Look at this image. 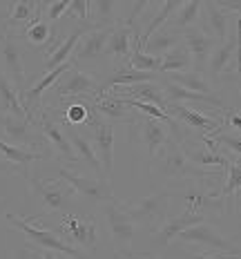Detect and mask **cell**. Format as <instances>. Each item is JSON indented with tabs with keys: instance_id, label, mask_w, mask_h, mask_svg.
<instances>
[{
	"instance_id": "6da1fadb",
	"label": "cell",
	"mask_w": 241,
	"mask_h": 259,
	"mask_svg": "<svg viewBox=\"0 0 241 259\" xmlns=\"http://www.w3.org/2000/svg\"><path fill=\"white\" fill-rule=\"evenodd\" d=\"M148 168L152 170V175H159L165 181H206V179H217L221 175L219 170H203L192 165L183 154V145L174 141L172 137L165 141V145L157 152V156L148 163Z\"/></svg>"
},
{
	"instance_id": "7a4b0ae2",
	"label": "cell",
	"mask_w": 241,
	"mask_h": 259,
	"mask_svg": "<svg viewBox=\"0 0 241 259\" xmlns=\"http://www.w3.org/2000/svg\"><path fill=\"white\" fill-rule=\"evenodd\" d=\"M7 221L12 224L14 230L23 233L27 239L31 241V246L34 248H42V250L58 252V255H65L69 259H87L83 250L69 246L67 241L63 239V237H58L52 228H45V226L34 224V219L31 217L25 219V217H18V214H14V212H7Z\"/></svg>"
},
{
	"instance_id": "3957f363",
	"label": "cell",
	"mask_w": 241,
	"mask_h": 259,
	"mask_svg": "<svg viewBox=\"0 0 241 259\" xmlns=\"http://www.w3.org/2000/svg\"><path fill=\"white\" fill-rule=\"evenodd\" d=\"M29 186H31V194H34L36 203L45 214H67L72 212L74 199H76V192L67 186L65 181L61 179H40L31 172L29 177Z\"/></svg>"
},
{
	"instance_id": "277c9868",
	"label": "cell",
	"mask_w": 241,
	"mask_h": 259,
	"mask_svg": "<svg viewBox=\"0 0 241 259\" xmlns=\"http://www.w3.org/2000/svg\"><path fill=\"white\" fill-rule=\"evenodd\" d=\"M239 18L232 20L230 27V34L223 42H217V47L210 54V61H208V74H210V83L219 85L228 78H237L239 74Z\"/></svg>"
},
{
	"instance_id": "5b68a950",
	"label": "cell",
	"mask_w": 241,
	"mask_h": 259,
	"mask_svg": "<svg viewBox=\"0 0 241 259\" xmlns=\"http://www.w3.org/2000/svg\"><path fill=\"white\" fill-rule=\"evenodd\" d=\"M172 201V188H159L154 192H148L146 197L134 199V201H121L125 212L130 214V219L134 224H148V226H157L168 217V208Z\"/></svg>"
},
{
	"instance_id": "8992f818",
	"label": "cell",
	"mask_w": 241,
	"mask_h": 259,
	"mask_svg": "<svg viewBox=\"0 0 241 259\" xmlns=\"http://www.w3.org/2000/svg\"><path fill=\"white\" fill-rule=\"evenodd\" d=\"M219 190H212V188L206 186V181H187L181 190H172V197L181 199L183 203V212H192L199 214V217L206 219L208 214H221L226 212V206L219 199Z\"/></svg>"
},
{
	"instance_id": "52a82bcc",
	"label": "cell",
	"mask_w": 241,
	"mask_h": 259,
	"mask_svg": "<svg viewBox=\"0 0 241 259\" xmlns=\"http://www.w3.org/2000/svg\"><path fill=\"white\" fill-rule=\"evenodd\" d=\"M0 134L5 139H9L5 143L18 145V148H25V150H34V152H45L50 148L45 137L38 132V127L31 121L14 114H5V112H0Z\"/></svg>"
},
{
	"instance_id": "ba28073f",
	"label": "cell",
	"mask_w": 241,
	"mask_h": 259,
	"mask_svg": "<svg viewBox=\"0 0 241 259\" xmlns=\"http://www.w3.org/2000/svg\"><path fill=\"white\" fill-rule=\"evenodd\" d=\"M179 241H187V244H199L206 246L208 252L212 255H221V257H241L239 252V241L228 239V237L219 235V230L214 228L210 221H199L192 228L183 230L176 237Z\"/></svg>"
},
{
	"instance_id": "9c48e42d",
	"label": "cell",
	"mask_w": 241,
	"mask_h": 259,
	"mask_svg": "<svg viewBox=\"0 0 241 259\" xmlns=\"http://www.w3.org/2000/svg\"><path fill=\"white\" fill-rule=\"evenodd\" d=\"M127 137H130L132 143L141 145V148L146 150V159L150 163L172 134H170V130L161 121H157V118L136 116L130 125H127Z\"/></svg>"
},
{
	"instance_id": "30bf717a",
	"label": "cell",
	"mask_w": 241,
	"mask_h": 259,
	"mask_svg": "<svg viewBox=\"0 0 241 259\" xmlns=\"http://www.w3.org/2000/svg\"><path fill=\"white\" fill-rule=\"evenodd\" d=\"M34 125L38 127V132L45 137L47 145L52 148V152L58 156V159H65L69 163H78L76 156H74V150L69 145L67 137H65V130H63L61 118L56 116L54 107H40L38 114L34 116Z\"/></svg>"
},
{
	"instance_id": "8fae6325",
	"label": "cell",
	"mask_w": 241,
	"mask_h": 259,
	"mask_svg": "<svg viewBox=\"0 0 241 259\" xmlns=\"http://www.w3.org/2000/svg\"><path fill=\"white\" fill-rule=\"evenodd\" d=\"M54 233L67 241L74 248H85V250H96L99 244V226L94 219H80L76 214L67 212L61 214L58 228H54Z\"/></svg>"
},
{
	"instance_id": "7c38bea8",
	"label": "cell",
	"mask_w": 241,
	"mask_h": 259,
	"mask_svg": "<svg viewBox=\"0 0 241 259\" xmlns=\"http://www.w3.org/2000/svg\"><path fill=\"white\" fill-rule=\"evenodd\" d=\"M0 67L16 90H25V50L14 31H5L0 36Z\"/></svg>"
},
{
	"instance_id": "4fadbf2b",
	"label": "cell",
	"mask_w": 241,
	"mask_h": 259,
	"mask_svg": "<svg viewBox=\"0 0 241 259\" xmlns=\"http://www.w3.org/2000/svg\"><path fill=\"white\" fill-rule=\"evenodd\" d=\"M103 217L107 224V230H110V237L119 250H130L134 237H136V224L130 219V214L125 212L123 203L119 199H112V201L103 203Z\"/></svg>"
},
{
	"instance_id": "5bb4252c",
	"label": "cell",
	"mask_w": 241,
	"mask_h": 259,
	"mask_svg": "<svg viewBox=\"0 0 241 259\" xmlns=\"http://www.w3.org/2000/svg\"><path fill=\"white\" fill-rule=\"evenodd\" d=\"M89 130H92V148L96 156L101 161V168H103L105 179L110 181L112 170H114V125H110L107 121H103L99 114H89L87 123H85Z\"/></svg>"
},
{
	"instance_id": "9a60e30c",
	"label": "cell",
	"mask_w": 241,
	"mask_h": 259,
	"mask_svg": "<svg viewBox=\"0 0 241 259\" xmlns=\"http://www.w3.org/2000/svg\"><path fill=\"white\" fill-rule=\"evenodd\" d=\"M58 179L65 181L67 186L78 194V197H87V199H92V201H101V203L116 199L114 190H112V186H110V181H105V179H89V177L80 175V172L69 170L67 165H63V163L58 165Z\"/></svg>"
},
{
	"instance_id": "2e32d148",
	"label": "cell",
	"mask_w": 241,
	"mask_h": 259,
	"mask_svg": "<svg viewBox=\"0 0 241 259\" xmlns=\"http://www.w3.org/2000/svg\"><path fill=\"white\" fill-rule=\"evenodd\" d=\"M99 85L101 83L94 74L78 69V67H69L52 88L58 99L65 101V99H78V96H92L94 99L99 94Z\"/></svg>"
},
{
	"instance_id": "e0dca14e",
	"label": "cell",
	"mask_w": 241,
	"mask_h": 259,
	"mask_svg": "<svg viewBox=\"0 0 241 259\" xmlns=\"http://www.w3.org/2000/svg\"><path fill=\"white\" fill-rule=\"evenodd\" d=\"M234 18H237V16H232L230 12H226V9H223L217 0H208V3L201 5V18H199L201 27H199V29L206 36H210L214 42H223L228 38L230 27H232Z\"/></svg>"
},
{
	"instance_id": "ac0fdd59",
	"label": "cell",
	"mask_w": 241,
	"mask_h": 259,
	"mask_svg": "<svg viewBox=\"0 0 241 259\" xmlns=\"http://www.w3.org/2000/svg\"><path fill=\"white\" fill-rule=\"evenodd\" d=\"M89 29H94L89 23H76L72 31L65 36V38H61L58 42H54V45L47 50V58H45V65H42V74L45 72H52V69L61 67L63 63L72 61V54H74V47L78 45V40L83 38L85 34H87Z\"/></svg>"
},
{
	"instance_id": "d6986e66",
	"label": "cell",
	"mask_w": 241,
	"mask_h": 259,
	"mask_svg": "<svg viewBox=\"0 0 241 259\" xmlns=\"http://www.w3.org/2000/svg\"><path fill=\"white\" fill-rule=\"evenodd\" d=\"M181 36H183L185 50L190 52L192 72L206 74L208 61H210V54H212L214 47H217V42H214L210 36L203 34L199 27H190V29H183V31H181Z\"/></svg>"
},
{
	"instance_id": "ffe728a7",
	"label": "cell",
	"mask_w": 241,
	"mask_h": 259,
	"mask_svg": "<svg viewBox=\"0 0 241 259\" xmlns=\"http://www.w3.org/2000/svg\"><path fill=\"white\" fill-rule=\"evenodd\" d=\"M47 159L45 152H34V150H25L18 145H9L0 141V170H9L14 175L23 172L25 177L31 175V163Z\"/></svg>"
},
{
	"instance_id": "44dd1931",
	"label": "cell",
	"mask_w": 241,
	"mask_h": 259,
	"mask_svg": "<svg viewBox=\"0 0 241 259\" xmlns=\"http://www.w3.org/2000/svg\"><path fill=\"white\" fill-rule=\"evenodd\" d=\"M199 221H206V219L199 217V214L183 212V210H181V212L174 214V217H165L163 221H161L157 228H154V233L150 235V239H152L159 248H165V246L172 244L176 237H179V233L192 228V226L199 224Z\"/></svg>"
},
{
	"instance_id": "7402d4cb",
	"label": "cell",
	"mask_w": 241,
	"mask_h": 259,
	"mask_svg": "<svg viewBox=\"0 0 241 259\" xmlns=\"http://www.w3.org/2000/svg\"><path fill=\"white\" fill-rule=\"evenodd\" d=\"M92 103H94L96 114L103 118V121L110 123V125H112V123H125V125H130L134 118L138 116V114H134L130 107L125 105V101H123L121 96L110 94V92L96 94L92 99Z\"/></svg>"
},
{
	"instance_id": "603a6c76",
	"label": "cell",
	"mask_w": 241,
	"mask_h": 259,
	"mask_svg": "<svg viewBox=\"0 0 241 259\" xmlns=\"http://www.w3.org/2000/svg\"><path fill=\"white\" fill-rule=\"evenodd\" d=\"M63 130H65V137L69 145H72L74 150V156H76V161H83V163H87L89 168H92L96 175H99V179H105L103 175V168H101V161L99 156H96L92 143H89V139L85 137L83 132H80V127L76 125H67V123H63ZM107 181V179H105Z\"/></svg>"
},
{
	"instance_id": "cb8c5ba5",
	"label": "cell",
	"mask_w": 241,
	"mask_h": 259,
	"mask_svg": "<svg viewBox=\"0 0 241 259\" xmlns=\"http://www.w3.org/2000/svg\"><path fill=\"white\" fill-rule=\"evenodd\" d=\"M165 114H170L174 121H183L187 127L199 130V132H203V137H208V134L219 132V130H221V121H219V118L201 114V112L190 110V107H185L181 103L168 105V107H165Z\"/></svg>"
},
{
	"instance_id": "d4e9b609",
	"label": "cell",
	"mask_w": 241,
	"mask_h": 259,
	"mask_svg": "<svg viewBox=\"0 0 241 259\" xmlns=\"http://www.w3.org/2000/svg\"><path fill=\"white\" fill-rule=\"evenodd\" d=\"M112 29L114 27H101V29H89L83 38L78 40V45L74 47V54H72V61H94V58L103 56L105 52V45H107V38H110Z\"/></svg>"
},
{
	"instance_id": "484cf974",
	"label": "cell",
	"mask_w": 241,
	"mask_h": 259,
	"mask_svg": "<svg viewBox=\"0 0 241 259\" xmlns=\"http://www.w3.org/2000/svg\"><path fill=\"white\" fill-rule=\"evenodd\" d=\"M110 94L125 96V99H134V101H141V103L157 105L159 110H163V112H165V107H168L163 88H161V78L154 80V83H136V85H130V88H121L116 92H110Z\"/></svg>"
},
{
	"instance_id": "4316f807",
	"label": "cell",
	"mask_w": 241,
	"mask_h": 259,
	"mask_svg": "<svg viewBox=\"0 0 241 259\" xmlns=\"http://www.w3.org/2000/svg\"><path fill=\"white\" fill-rule=\"evenodd\" d=\"M132 36H134V27H127V25L119 23L114 29H112L103 54H107L116 65L127 63V58H130V54H132Z\"/></svg>"
},
{
	"instance_id": "83f0119b",
	"label": "cell",
	"mask_w": 241,
	"mask_h": 259,
	"mask_svg": "<svg viewBox=\"0 0 241 259\" xmlns=\"http://www.w3.org/2000/svg\"><path fill=\"white\" fill-rule=\"evenodd\" d=\"M16 36H18L20 40L29 42L31 47H52V38L56 34H54V27L47 18H42V14L36 16L31 23H27L25 27H20V29L14 31Z\"/></svg>"
},
{
	"instance_id": "f1b7e54d",
	"label": "cell",
	"mask_w": 241,
	"mask_h": 259,
	"mask_svg": "<svg viewBox=\"0 0 241 259\" xmlns=\"http://www.w3.org/2000/svg\"><path fill=\"white\" fill-rule=\"evenodd\" d=\"M183 42V36H181V31H174L170 29L168 25H163L159 31H154L150 38L143 42L141 52L148 54V56H157V58H163L168 52H172L176 45H181Z\"/></svg>"
},
{
	"instance_id": "f546056e",
	"label": "cell",
	"mask_w": 241,
	"mask_h": 259,
	"mask_svg": "<svg viewBox=\"0 0 241 259\" xmlns=\"http://www.w3.org/2000/svg\"><path fill=\"white\" fill-rule=\"evenodd\" d=\"M87 23L96 27V29H101V27H116L121 23V3H112V0L92 3V0H89Z\"/></svg>"
},
{
	"instance_id": "4dcf8cb0",
	"label": "cell",
	"mask_w": 241,
	"mask_h": 259,
	"mask_svg": "<svg viewBox=\"0 0 241 259\" xmlns=\"http://www.w3.org/2000/svg\"><path fill=\"white\" fill-rule=\"evenodd\" d=\"M239 188H241V168L239 163H230L226 168V181H223L221 190H219V199L226 206V212H234L239 203Z\"/></svg>"
},
{
	"instance_id": "1f68e13d",
	"label": "cell",
	"mask_w": 241,
	"mask_h": 259,
	"mask_svg": "<svg viewBox=\"0 0 241 259\" xmlns=\"http://www.w3.org/2000/svg\"><path fill=\"white\" fill-rule=\"evenodd\" d=\"M40 0H29V3L27 0H16V3H12V14L7 16V31H16L27 23H31L40 14Z\"/></svg>"
},
{
	"instance_id": "d6a6232c",
	"label": "cell",
	"mask_w": 241,
	"mask_h": 259,
	"mask_svg": "<svg viewBox=\"0 0 241 259\" xmlns=\"http://www.w3.org/2000/svg\"><path fill=\"white\" fill-rule=\"evenodd\" d=\"M201 5L203 3H199V0L179 3V7L174 9L172 18H170L165 25L174 31H183V29H190V27H197V23H199V18H201Z\"/></svg>"
},
{
	"instance_id": "836d02e7",
	"label": "cell",
	"mask_w": 241,
	"mask_h": 259,
	"mask_svg": "<svg viewBox=\"0 0 241 259\" xmlns=\"http://www.w3.org/2000/svg\"><path fill=\"white\" fill-rule=\"evenodd\" d=\"M183 154L185 159L190 161L192 165H197V168H212V170H221L226 172L228 168V159H223L221 154L212 152L210 148H183Z\"/></svg>"
},
{
	"instance_id": "e575fe53",
	"label": "cell",
	"mask_w": 241,
	"mask_h": 259,
	"mask_svg": "<svg viewBox=\"0 0 241 259\" xmlns=\"http://www.w3.org/2000/svg\"><path fill=\"white\" fill-rule=\"evenodd\" d=\"M192 67V58H190V52L185 50V45H176L172 52H168L163 58H161V72L159 74H183V72H190Z\"/></svg>"
},
{
	"instance_id": "d590c367",
	"label": "cell",
	"mask_w": 241,
	"mask_h": 259,
	"mask_svg": "<svg viewBox=\"0 0 241 259\" xmlns=\"http://www.w3.org/2000/svg\"><path fill=\"white\" fill-rule=\"evenodd\" d=\"M168 78L174 80L176 85H181V88L187 92H195V94H201V96H217L212 83L206 78V74H197L190 69V72H183V74H172V76H168Z\"/></svg>"
},
{
	"instance_id": "8d00e7d4",
	"label": "cell",
	"mask_w": 241,
	"mask_h": 259,
	"mask_svg": "<svg viewBox=\"0 0 241 259\" xmlns=\"http://www.w3.org/2000/svg\"><path fill=\"white\" fill-rule=\"evenodd\" d=\"M176 7H179V3H176V0H165V3H157V12H154V18L150 20L146 27H143V29H141V36H138V42H141V47H143V42H146L150 36L154 34V31H159L161 27H163L170 18H172V14H174Z\"/></svg>"
},
{
	"instance_id": "74e56055",
	"label": "cell",
	"mask_w": 241,
	"mask_h": 259,
	"mask_svg": "<svg viewBox=\"0 0 241 259\" xmlns=\"http://www.w3.org/2000/svg\"><path fill=\"white\" fill-rule=\"evenodd\" d=\"M0 112L25 118L23 105H20V99H18V90L5 78L3 72H0Z\"/></svg>"
},
{
	"instance_id": "f35d334b",
	"label": "cell",
	"mask_w": 241,
	"mask_h": 259,
	"mask_svg": "<svg viewBox=\"0 0 241 259\" xmlns=\"http://www.w3.org/2000/svg\"><path fill=\"white\" fill-rule=\"evenodd\" d=\"M65 16L74 18L76 23H87L89 18V0H69Z\"/></svg>"
},
{
	"instance_id": "ab89813d",
	"label": "cell",
	"mask_w": 241,
	"mask_h": 259,
	"mask_svg": "<svg viewBox=\"0 0 241 259\" xmlns=\"http://www.w3.org/2000/svg\"><path fill=\"white\" fill-rule=\"evenodd\" d=\"M42 7L47 9V20H50V23H56L61 16H65L67 7H69V0H54V3H42Z\"/></svg>"
},
{
	"instance_id": "60d3db41",
	"label": "cell",
	"mask_w": 241,
	"mask_h": 259,
	"mask_svg": "<svg viewBox=\"0 0 241 259\" xmlns=\"http://www.w3.org/2000/svg\"><path fill=\"white\" fill-rule=\"evenodd\" d=\"M31 248V259H63V255H58V252H52V250H42V248Z\"/></svg>"
},
{
	"instance_id": "b9f144b4",
	"label": "cell",
	"mask_w": 241,
	"mask_h": 259,
	"mask_svg": "<svg viewBox=\"0 0 241 259\" xmlns=\"http://www.w3.org/2000/svg\"><path fill=\"white\" fill-rule=\"evenodd\" d=\"M114 259H157L152 255H148V252H130V250H116L114 252Z\"/></svg>"
},
{
	"instance_id": "7bdbcfd3",
	"label": "cell",
	"mask_w": 241,
	"mask_h": 259,
	"mask_svg": "<svg viewBox=\"0 0 241 259\" xmlns=\"http://www.w3.org/2000/svg\"><path fill=\"white\" fill-rule=\"evenodd\" d=\"M12 259H31V248H27V244L18 246V248H16V250H14Z\"/></svg>"
},
{
	"instance_id": "ee69618b",
	"label": "cell",
	"mask_w": 241,
	"mask_h": 259,
	"mask_svg": "<svg viewBox=\"0 0 241 259\" xmlns=\"http://www.w3.org/2000/svg\"><path fill=\"white\" fill-rule=\"evenodd\" d=\"M187 259H241V257H221V255H212V252H195Z\"/></svg>"
},
{
	"instance_id": "f6af8a7d",
	"label": "cell",
	"mask_w": 241,
	"mask_h": 259,
	"mask_svg": "<svg viewBox=\"0 0 241 259\" xmlns=\"http://www.w3.org/2000/svg\"><path fill=\"white\" fill-rule=\"evenodd\" d=\"M0 259H12V252H9V248H7L5 233H0Z\"/></svg>"
},
{
	"instance_id": "bcb514c9",
	"label": "cell",
	"mask_w": 241,
	"mask_h": 259,
	"mask_svg": "<svg viewBox=\"0 0 241 259\" xmlns=\"http://www.w3.org/2000/svg\"><path fill=\"white\" fill-rule=\"evenodd\" d=\"M5 31H7V16L0 14V36H3Z\"/></svg>"
},
{
	"instance_id": "7dc6e473",
	"label": "cell",
	"mask_w": 241,
	"mask_h": 259,
	"mask_svg": "<svg viewBox=\"0 0 241 259\" xmlns=\"http://www.w3.org/2000/svg\"><path fill=\"white\" fill-rule=\"evenodd\" d=\"M0 206H3V194H0Z\"/></svg>"
}]
</instances>
